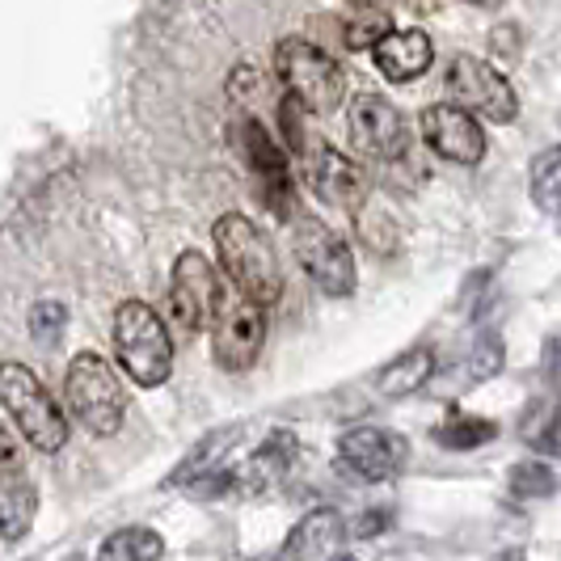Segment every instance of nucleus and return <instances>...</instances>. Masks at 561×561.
<instances>
[{
    "instance_id": "nucleus-1",
    "label": "nucleus",
    "mask_w": 561,
    "mask_h": 561,
    "mask_svg": "<svg viewBox=\"0 0 561 561\" xmlns=\"http://www.w3.org/2000/svg\"><path fill=\"white\" fill-rule=\"evenodd\" d=\"M211 232H216V250H220L228 279L237 283L250 300H257V305H275L283 296V266L275 245H271V237L253 220L237 216V211L220 216Z\"/></svg>"
},
{
    "instance_id": "nucleus-2",
    "label": "nucleus",
    "mask_w": 561,
    "mask_h": 561,
    "mask_svg": "<svg viewBox=\"0 0 561 561\" xmlns=\"http://www.w3.org/2000/svg\"><path fill=\"white\" fill-rule=\"evenodd\" d=\"M114 351L123 371L144 389L165 385L173 371V342H169L165 321L140 300H123L114 309Z\"/></svg>"
},
{
    "instance_id": "nucleus-3",
    "label": "nucleus",
    "mask_w": 561,
    "mask_h": 561,
    "mask_svg": "<svg viewBox=\"0 0 561 561\" xmlns=\"http://www.w3.org/2000/svg\"><path fill=\"white\" fill-rule=\"evenodd\" d=\"M0 405L9 410V419L18 422V431L26 435L30 448L59 451L68 444L64 410L26 364H0Z\"/></svg>"
},
{
    "instance_id": "nucleus-4",
    "label": "nucleus",
    "mask_w": 561,
    "mask_h": 561,
    "mask_svg": "<svg viewBox=\"0 0 561 561\" xmlns=\"http://www.w3.org/2000/svg\"><path fill=\"white\" fill-rule=\"evenodd\" d=\"M64 397H68V410L72 419L81 422L89 435H114L123 426V414H127V397H123V385L114 376V367L84 351L72 359L68 367V380H64Z\"/></svg>"
},
{
    "instance_id": "nucleus-5",
    "label": "nucleus",
    "mask_w": 561,
    "mask_h": 561,
    "mask_svg": "<svg viewBox=\"0 0 561 561\" xmlns=\"http://www.w3.org/2000/svg\"><path fill=\"white\" fill-rule=\"evenodd\" d=\"M275 72L287 84V93L300 98L312 114H330L342 106L346 77L321 47H312L309 38H283L275 47Z\"/></svg>"
},
{
    "instance_id": "nucleus-6",
    "label": "nucleus",
    "mask_w": 561,
    "mask_h": 561,
    "mask_svg": "<svg viewBox=\"0 0 561 561\" xmlns=\"http://www.w3.org/2000/svg\"><path fill=\"white\" fill-rule=\"evenodd\" d=\"M225 300V287L216 266L203 257V253L186 250L173 266V283H169V312H173V325L182 330V337H195L198 330H207L220 312Z\"/></svg>"
},
{
    "instance_id": "nucleus-7",
    "label": "nucleus",
    "mask_w": 561,
    "mask_h": 561,
    "mask_svg": "<svg viewBox=\"0 0 561 561\" xmlns=\"http://www.w3.org/2000/svg\"><path fill=\"white\" fill-rule=\"evenodd\" d=\"M296 257L325 296L355 291V257L334 228H325L317 216H296Z\"/></svg>"
},
{
    "instance_id": "nucleus-8",
    "label": "nucleus",
    "mask_w": 561,
    "mask_h": 561,
    "mask_svg": "<svg viewBox=\"0 0 561 561\" xmlns=\"http://www.w3.org/2000/svg\"><path fill=\"white\" fill-rule=\"evenodd\" d=\"M448 93L456 106L473 114H485L494 123H511L519 102H515V89L506 81L494 64H485L478 56H456L448 64Z\"/></svg>"
},
{
    "instance_id": "nucleus-9",
    "label": "nucleus",
    "mask_w": 561,
    "mask_h": 561,
    "mask_svg": "<svg viewBox=\"0 0 561 561\" xmlns=\"http://www.w3.org/2000/svg\"><path fill=\"white\" fill-rule=\"evenodd\" d=\"M211 325H216V364L225 367V371H245L262 355L266 317H262V305L250 300L245 291L241 296H225Z\"/></svg>"
},
{
    "instance_id": "nucleus-10",
    "label": "nucleus",
    "mask_w": 561,
    "mask_h": 561,
    "mask_svg": "<svg viewBox=\"0 0 561 561\" xmlns=\"http://www.w3.org/2000/svg\"><path fill=\"white\" fill-rule=\"evenodd\" d=\"M422 140L435 157H444L451 165H478L485 157V131L478 127L473 111L456 102H439L422 111Z\"/></svg>"
},
{
    "instance_id": "nucleus-11",
    "label": "nucleus",
    "mask_w": 561,
    "mask_h": 561,
    "mask_svg": "<svg viewBox=\"0 0 561 561\" xmlns=\"http://www.w3.org/2000/svg\"><path fill=\"white\" fill-rule=\"evenodd\" d=\"M351 140H355V148L364 157L401 161L405 157V144H410V131H405V118H401L397 106H389L376 93H359L351 102Z\"/></svg>"
},
{
    "instance_id": "nucleus-12",
    "label": "nucleus",
    "mask_w": 561,
    "mask_h": 561,
    "mask_svg": "<svg viewBox=\"0 0 561 561\" xmlns=\"http://www.w3.org/2000/svg\"><path fill=\"white\" fill-rule=\"evenodd\" d=\"M337 465L359 481H389L405 465V439H397L380 426H355L337 444Z\"/></svg>"
},
{
    "instance_id": "nucleus-13",
    "label": "nucleus",
    "mask_w": 561,
    "mask_h": 561,
    "mask_svg": "<svg viewBox=\"0 0 561 561\" xmlns=\"http://www.w3.org/2000/svg\"><path fill=\"white\" fill-rule=\"evenodd\" d=\"M300 161H305V173H309V186L325 198V203L346 207V211H359V203H364V195H367V178L359 173L355 161H346L337 148H330V144L317 140V136H312L309 148L300 152Z\"/></svg>"
},
{
    "instance_id": "nucleus-14",
    "label": "nucleus",
    "mask_w": 561,
    "mask_h": 561,
    "mask_svg": "<svg viewBox=\"0 0 561 561\" xmlns=\"http://www.w3.org/2000/svg\"><path fill=\"white\" fill-rule=\"evenodd\" d=\"M237 140H241V152H245V161H250L253 178L262 182V195L271 203V211H275V216H291V195H296V191H291L287 152L266 136V127H262L257 118H245V123H241Z\"/></svg>"
},
{
    "instance_id": "nucleus-15",
    "label": "nucleus",
    "mask_w": 561,
    "mask_h": 561,
    "mask_svg": "<svg viewBox=\"0 0 561 561\" xmlns=\"http://www.w3.org/2000/svg\"><path fill=\"white\" fill-rule=\"evenodd\" d=\"M371 59H376V68H380L389 81L405 84L431 68L435 47H431V38H426L422 30H385V34L371 43Z\"/></svg>"
},
{
    "instance_id": "nucleus-16",
    "label": "nucleus",
    "mask_w": 561,
    "mask_h": 561,
    "mask_svg": "<svg viewBox=\"0 0 561 561\" xmlns=\"http://www.w3.org/2000/svg\"><path fill=\"white\" fill-rule=\"evenodd\" d=\"M283 558H346V524L337 511H309L283 545Z\"/></svg>"
},
{
    "instance_id": "nucleus-17",
    "label": "nucleus",
    "mask_w": 561,
    "mask_h": 561,
    "mask_svg": "<svg viewBox=\"0 0 561 561\" xmlns=\"http://www.w3.org/2000/svg\"><path fill=\"white\" fill-rule=\"evenodd\" d=\"M34 511H38V494L26 478V460L0 465V536L22 540L34 524Z\"/></svg>"
},
{
    "instance_id": "nucleus-18",
    "label": "nucleus",
    "mask_w": 561,
    "mask_h": 561,
    "mask_svg": "<svg viewBox=\"0 0 561 561\" xmlns=\"http://www.w3.org/2000/svg\"><path fill=\"white\" fill-rule=\"evenodd\" d=\"M291 456H296V439H287V435H271V439H266V448L257 451L241 473H232V485H237V490H245V494H262V490H271V485L283 478V469L291 465Z\"/></svg>"
},
{
    "instance_id": "nucleus-19",
    "label": "nucleus",
    "mask_w": 561,
    "mask_h": 561,
    "mask_svg": "<svg viewBox=\"0 0 561 561\" xmlns=\"http://www.w3.org/2000/svg\"><path fill=\"white\" fill-rule=\"evenodd\" d=\"M431 371H435V355L431 351H405L401 359L385 367L380 376H376V393L380 397H410L419 393L422 385L431 380Z\"/></svg>"
},
{
    "instance_id": "nucleus-20",
    "label": "nucleus",
    "mask_w": 561,
    "mask_h": 561,
    "mask_svg": "<svg viewBox=\"0 0 561 561\" xmlns=\"http://www.w3.org/2000/svg\"><path fill=\"white\" fill-rule=\"evenodd\" d=\"M165 553V540L152 533V528H123L102 545V558L106 561H152Z\"/></svg>"
},
{
    "instance_id": "nucleus-21",
    "label": "nucleus",
    "mask_w": 561,
    "mask_h": 561,
    "mask_svg": "<svg viewBox=\"0 0 561 561\" xmlns=\"http://www.w3.org/2000/svg\"><path fill=\"white\" fill-rule=\"evenodd\" d=\"M533 198L545 211L561 207V144L545 148L533 161Z\"/></svg>"
},
{
    "instance_id": "nucleus-22",
    "label": "nucleus",
    "mask_w": 561,
    "mask_h": 561,
    "mask_svg": "<svg viewBox=\"0 0 561 561\" xmlns=\"http://www.w3.org/2000/svg\"><path fill=\"white\" fill-rule=\"evenodd\" d=\"M499 435V426L490 419H451L444 422L439 431H435V439L444 444V448H481V444H490Z\"/></svg>"
},
{
    "instance_id": "nucleus-23",
    "label": "nucleus",
    "mask_w": 561,
    "mask_h": 561,
    "mask_svg": "<svg viewBox=\"0 0 561 561\" xmlns=\"http://www.w3.org/2000/svg\"><path fill=\"white\" fill-rule=\"evenodd\" d=\"M558 490V478H553V469L549 465H515V473H511V494L515 499H549Z\"/></svg>"
},
{
    "instance_id": "nucleus-24",
    "label": "nucleus",
    "mask_w": 561,
    "mask_h": 561,
    "mask_svg": "<svg viewBox=\"0 0 561 561\" xmlns=\"http://www.w3.org/2000/svg\"><path fill=\"white\" fill-rule=\"evenodd\" d=\"M305 114H309V106L300 102V98H283L279 102V127H283V140H287V148L300 157L305 148H309V140H312V131H309V123H305Z\"/></svg>"
},
{
    "instance_id": "nucleus-25",
    "label": "nucleus",
    "mask_w": 561,
    "mask_h": 561,
    "mask_svg": "<svg viewBox=\"0 0 561 561\" xmlns=\"http://www.w3.org/2000/svg\"><path fill=\"white\" fill-rule=\"evenodd\" d=\"M228 89H232V98L241 102V106H262V93H266V77L253 68V64H241L237 72H232V81H228Z\"/></svg>"
},
{
    "instance_id": "nucleus-26",
    "label": "nucleus",
    "mask_w": 561,
    "mask_h": 561,
    "mask_svg": "<svg viewBox=\"0 0 561 561\" xmlns=\"http://www.w3.org/2000/svg\"><path fill=\"white\" fill-rule=\"evenodd\" d=\"M64 321H68V309H64V305H56V300H43V305H34V312H30V330H34V337H38V342H51V337H59Z\"/></svg>"
},
{
    "instance_id": "nucleus-27",
    "label": "nucleus",
    "mask_w": 561,
    "mask_h": 561,
    "mask_svg": "<svg viewBox=\"0 0 561 561\" xmlns=\"http://www.w3.org/2000/svg\"><path fill=\"white\" fill-rule=\"evenodd\" d=\"M385 30H389V13H359V18L346 26V47H371Z\"/></svg>"
},
{
    "instance_id": "nucleus-28",
    "label": "nucleus",
    "mask_w": 561,
    "mask_h": 561,
    "mask_svg": "<svg viewBox=\"0 0 561 561\" xmlns=\"http://www.w3.org/2000/svg\"><path fill=\"white\" fill-rule=\"evenodd\" d=\"M499 367H503V342H499V337H485L478 346V355H473V371H469V376H473V380H485V376H494Z\"/></svg>"
},
{
    "instance_id": "nucleus-29",
    "label": "nucleus",
    "mask_w": 561,
    "mask_h": 561,
    "mask_svg": "<svg viewBox=\"0 0 561 561\" xmlns=\"http://www.w3.org/2000/svg\"><path fill=\"white\" fill-rule=\"evenodd\" d=\"M536 448L553 451V456H561V410H553V422H549V431L545 435H536Z\"/></svg>"
},
{
    "instance_id": "nucleus-30",
    "label": "nucleus",
    "mask_w": 561,
    "mask_h": 561,
    "mask_svg": "<svg viewBox=\"0 0 561 561\" xmlns=\"http://www.w3.org/2000/svg\"><path fill=\"white\" fill-rule=\"evenodd\" d=\"M18 460H22V448H18L13 431L0 422V465H18Z\"/></svg>"
},
{
    "instance_id": "nucleus-31",
    "label": "nucleus",
    "mask_w": 561,
    "mask_h": 561,
    "mask_svg": "<svg viewBox=\"0 0 561 561\" xmlns=\"http://www.w3.org/2000/svg\"><path fill=\"white\" fill-rule=\"evenodd\" d=\"M385 524H389V515H385V511H371V515H364V519H359V528H355V533H359V536H380V528H385Z\"/></svg>"
},
{
    "instance_id": "nucleus-32",
    "label": "nucleus",
    "mask_w": 561,
    "mask_h": 561,
    "mask_svg": "<svg viewBox=\"0 0 561 561\" xmlns=\"http://www.w3.org/2000/svg\"><path fill=\"white\" fill-rule=\"evenodd\" d=\"M549 371L561 380V337H553V342H549Z\"/></svg>"
},
{
    "instance_id": "nucleus-33",
    "label": "nucleus",
    "mask_w": 561,
    "mask_h": 561,
    "mask_svg": "<svg viewBox=\"0 0 561 561\" xmlns=\"http://www.w3.org/2000/svg\"><path fill=\"white\" fill-rule=\"evenodd\" d=\"M351 4H355V13H385L389 0H351Z\"/></svg>"
},
{
    "instance_id": "nucleus-34",
    "label": "nucleus",
    "mask_w": 561,
    "mask_h": 561,
    "mask_svg": "<svg viewBox=\"0 0 561 561\" xmlns=\"http://www.w3.org/2000/svg\"><path fill=\"white\" fill-rule=\"evenodd\" d=\"M469 4H481V9H494V4H503V0H469Z\"/></svg>"
}]
</instances>
